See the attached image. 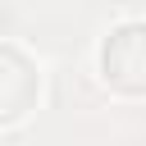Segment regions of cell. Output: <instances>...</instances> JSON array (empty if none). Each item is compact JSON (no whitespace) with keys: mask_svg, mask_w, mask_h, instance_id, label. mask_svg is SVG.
Masks as SVG:
<instances>
[{"mask_svg":"<svg viewBox=\"0 0 146 146\" xmlns=\"http://www.w3.org/2000/svg\"><path fill=\"white\" fill-rule=\"evenodd\" d=\"M41 96V68L36 59H27L14 41L0 46V123L14 128L18 119H27L36 110Z\"/></svg>","mask_w":146,"mask_h":146,"instance_id":"2","label":"cell"},{"mask_svg":"<svg viewBox=\"0 0 146 146\" xmlns=\"http://www.w3.org/2000/svg\"><path fill=\"white\" fill-rule=\"evenodd\" d=\"M100 82L128 100H146V18H123L100 36Z\"/></svg>","mask_w":146,"mask_h":146,"instance_id":"1","label":"cell"}]
</instances>
